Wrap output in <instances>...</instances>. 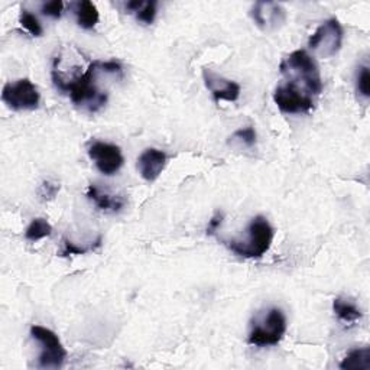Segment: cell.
Here are the masks:
<instances>
[{
    "instance_id": "6da1fadb",
    "label": "cell",
    "mask_w": 370,
    "mask_h": 370,
    "mask_svg": "<svg viewBox=\"0 0 370 370\" xmlns=\"http://www.w3.org/2000/svg\"><path fill=\"white\" fill-rule=\"evenodd\" d=\"M99 71H101V61L96 59L91 61L83 74L72 77L71 80H66L58 72L52 71V81L58 90L68 92L75 106H83L90 112H97L107 101V95L99 90L96 84Z\"/></svg>"
},
{
    "instance_id": "7a4b0ae2",
    "label": "cell",
    "mask_w": 370,
    "mask_h": 370,
    "mask_svg": "<svg viewBox=\"0 0 370 370\" xmlns=\"http://www.w3.org/2000/svg\"><path fill=\"white\" fill-rule=\"evenodd\" d=\"M281 74L285 77V86L301 95L314 99L322 91V80L317 61L304 50L291 52L280 66Z\"/></svg>"
},
{
    "instance_id": "3957f363",
    "label": "cell",
    "mask_w": 370,
    "mask_h": 370,
    "mask_svg": "<svg viewBox=\"0 0 370 370\" xmlns=\"http://www.w3.org/2000/svg\"><path fill=\"white\" fill-rule=\"evenodd\" d=\"M275 236V230L271 223L264 215H256L248 226V235L244 240H230L227 242V248L248 259H257L264 256L272 246Z\"/></svg>"
},
{
    "instance_id": "277c9868",
    "label": "cell",
    "mask_w": 370,
    "mask_h": 370,
    "mask_svg": "<svg viewBox=\"0 0 370 370\" xmlns=\"http://www.w3.org/2000/svg\"><path fill=\"white\" fill-rule=\"evenodd\" d=\"M285 313L278 306H272L265 313H260L252 321V329L248 335V343L256 347L276 346L286 333Z\"/></svg>"
},
{
    "instance_id": "5b68a950",
    "label": "cell",
    "mask_w": 370,
    "mask_h": 370,
    "mask_svg": "<svg viewBox=\"0 0 370 370\" xmlns=\"http://www.w3.org/2000/svg\"><path fill=\"white\" fill-rule=\"evenodd\" d=\"M30 335L42 346L38 359V366L41 369L63 367L67 359V350L52 330L42 326H32L30 327Z\"/></svg>"
},
{
    "instance_id": "8992f818",
    "label": "cell",
    "mask_w": 370,
    "mask_h": 370,
    "mask_svg": "<svg viewBox=\"0 0 370 370\" xmlns=\"http://www.w3.org/2000/svg\"><path fill=\"white\" fill-rule=\"evenodd\" d=\"M343 28L335 18L322 22L308 41V46L320 58H331L342 50Z\"/></svg>"
},
{
    "instance_id": "52a82bcc",
    "label": "cell",
    "mask_w": 370,
    "mask_h": 370,
    "mask_svg": "<svg viewBox=\"0 0 370 370\" xmlns=\"http://www.w3.org/2000/svg\"><path fill=\"white\" fill-rule=\"evenodd\" d=\"M2 100L9 109L14 112L35 110L39 107L41 95L32 81L21 79L14 83L5 84L2 90Z\"/></svg>"
},
{
    "instance_id": "ba28073f",
    "label": "cell",
    "mask_w": 370,
    "mask_h": 370,
    "mask_svg": "<svg viewBox=\"0 0 370 370\" xmlns=\"http://www.w3.org/2000/svg\"><path fill=\"white\" fill-rule=\"evenodd\" d=\"M88 155L95 161L99 171L107 177H112L125 164L121 149L113 144L95 142L88 148Z\"/></svg>"
},
{
    "instance_id": "9c48e42d",
    "label": "cell",
    "mask_w": 370,
    "mask_h": 370,
    "mask_svg": "<svg viewBox=\"0 0 370 370\" xmlns=\"http://www.w3.org/2000/svg\"><path fill=\"white\" fill-rule=\"evenodd\" d=\"M273 101L278 109L289 115L310 113L314 109V99L306 97L285 84H280L275 88Z\"/></svg>"
},
{
    "instance_id": "30bf717a",
    "label": "cell",
    "mask_w": 370,
    "mask_h": 370,
    "mask_svg": "<svg viewBox=\"0 0 370 370\" xmlns=\"http://www.w3.org/2000/svg\"><path fill=\"white\" fill-rule=\"evenodd\" d=\"M252 18L264 32H275L286 21V10L275 2H257L252 8Z\"/></svg>"
},
{
    "instance_id": "8fae6325",
    "label": "cell",
    "mask_w": 370,
    "mask_h": 370,
    "mask_svg": "<svg viewBox=\"0 0 370 370\" xmlns=\"http://www.w3.org/2000/svg\"><path fill=\"white\" fill-rule=\"evenodd\" d=\"M203 80L215 103L220 101L231 103L236 101L240 97V86L236 81L224 79L223 75L215 74L208 68L203 70Z\"/></svg>"
},
{
    "instance_id": "7c38bea8",
    "label": "cell",
    "mask_w": 370,
    "mask_h": 370,
    "mask_svg": "<svg viewBox=\"0 0 370 370\" xmlns=\"http://www.w3.org/2000/svg\"><path fill=\"white\" fill-rule=\"evenodd\" d=\"M165 165H166V153L155 148L145 149L137 159L139 173H141L142 178L148 182L157 181L162 174Z\"/></svg>"
},
{
    "instance_id": "4fadbf2b",
    "label": "cell",
    "mask_w": 370,
    "mask_h": 370,
    "mask_svg": "<svg viewBox=\"0 0 370 370\" xmlns=\"http://www.w3.org/2000/svg\"><path fill=\"white\" fill-rule=\"evenodd\" d=\"M87 197L97 206V208H100L103 211H120L123 208V206H125V203H126L125 199L120 198V197L103 193L101 190H99L96 187L95 184L88 185Z\"/></svg>"
},
{
    "instance_id": "5bb4252c",
    "label": "cell",
    "mask_w": 370,
    "mask_h": 370,
    "mask_svg": "<svg viewBox=\"0 0 370 370\" xmlns=\"http://www.w3.org/2000/svg\"><path fill=\"white\" fill-rule=\"evenodd\" d=\"M75 17L77 23H79L83 29H92L100 19L97 6L90 2V0H83L75 5Z\"/></svg>"
},
{
    "instance_id": "9a60e30c",
    "label": "cell",
    "mask_w": 370,
    "mask_h": 370,
    "mask_svg": "<svg viewBox=\"0 0 370 370\" xmlns=\"http://www.w3.org/2000/svg\"><path fill=\"white\" fill-rule=\"evenodd\" d=\"M343 370H369L370 369V349H354L340 363Z\"/></svg>"
},
{
    "instance_id": "2e32d148",
    "label": "cell",
    "mask_w": 370,
    "mask_h": 370,
    "mask_svg": "<svg viewBox=\"0 0 370 370\" xmlns=\"http://www.w3.org/2000/svg\"><path fill=\"white\" fill-rule=\"evenodd\" d=\"M333 310L338 318L349 324L356 322L363 317L360 308L354 302L344 298H335L333 302Z\"/></svg>"
},
{
    "instance_id": "e0dca14e",
    "label": "cell",
    "mask_w": 370,
    "mask_h": 370,
    "mask_svg": "<svg viewBox=\"0 0 370 370\" xmlns=\"http://www.w3.org/2000/svg\"><path fill=\"white\" fill-rule=\"evenodd\" d=\"M51 233H52V226L45 219L38 217V219H34L28 226L25 231V237L29 242H38L41 239L51 236Z\"/></svg>"
},
{
    "instance_id": "ac0fdd59",
    "label": "cell",
    "mask_w": 370,
    "mask_h": 370,
    "mask_svg": "<svg viewBox=\"0 0 370 370\" xmlns=\"http://www.w3.org/2000/svg\"><path fill=\"white\" fill-rule=\"evenodd\" d=\"M19 23L28 30V32L32 37H41L43 34V29L41 22L38 21V18L35 14L30 13L26 9L21 10V17H19Z\"/></svg>"
},
{
    "instance_id": "d6986e66",
    "label": "cell",
    "mask_w": 370,
    "mask_h": 370,
    "mask_svg": "<svg viewBox=\"0 0 370 370\" xmlns=\"http://www.w3.org/2000/svg\"><path fill=\"white\" fill-rule=\"evenodd\" d=\"M101 243L91 244V246H77L68 239L63 240V251H61V256H71V255H86L90 251H95L99 248Z\"/></svg>"
},
{
    "instance_id": "ffe728a7",
    "label": "cell",
    "mask_w": 370,
    "mask_h": 370,
    "mask_svg": "<svg viewBox=\"0 0 370 370\" xmlns=\"http://www.w3.org/2000/svg\"><path fill=\"white\" fill-rule=\"evenodd\" d=\"M157 17V2H145L144 6L136 12V19L144 22L145 25H150Z\"/></svg>"
},
{
    "instance_id": "44dd1931",
    "label": "cell",
    "mask_w": 370,
    "mask_h": 370,
    "mask_svg": "<svg viewBox=\"0 0 370 370\" xmlns=\"http://www.w3.org/2000/svg\"><path fill=\"white\" fill-rule=\"evenodd\" d=\"M358 91L364 99L370 97V71L369 67L363 66L360 67L358 72Z\"/></svg>"
},
{
    "instance_id": "7402d4cb",
    "label": "cell",
    "mask_w": 370,
    "mask_h": 370,
    "mask_svg": "<svg viewBox=\"0 0 370 370\" xmlns=\"http://www.w3.org/2000/svg\"><path fill=\"white\" fill-rule=\"evenodd\" d=\"M63 9H64V3L61 2V0H54V2H48L43 3L41 6V12L45 17H50L54 19H59L61 14H63Z\"/></svg>"
},
{
    "instance_id": "603a6c76",
    "label": "cell",
    "mask_w": 370,
    "mask_h": 370,
    "mask_svg": "<svg viewBox=\"0 0 370 370\" xmlns=\"http://www.w3.org/2000/svg\"><path fill=\"white\" fill-rule=\"evenodd\" d=\"M233 139H239L246 146H253L256 144V130L252 126L239 129L233 133Z\"/></svg>"
},
{
    "instance_id": "cb8c5ba5",
    "label": "cell",
    "mask_w": 370,
    "mask_h": 370,
    "mask_svg": "<svg viewBox=\"0 0 370 370\" xmlns=\"http://www.w3.org/2000/svg\"><path fill=\"white\" fill-rule=\"evenodd\" d=\"M59 191V185L55 184V182H51V181H45L42 182V185L38 190V195L41 197V199H43V202H46V199H52Z\"/></svg>"
},
{
    "instance_id": "d4e9b609",
    "label": "cell",
    "mask_w": 370,
    "mask_h": 370,
    "mask_svg": "<svg viewBox=\"0 0 370 370\" xmlns=\"http://www.w3.org/2000/svg\"><path fill=\"white\" fill-rule=\"evenodd\" d=\"M223 219H224V214H223L222 211H217V213H215V214L213 215V217H211L210 223H208V227H207V235H214V233H215V230H217V228L222 226Z\"/></svg>"
}]
</instances>
